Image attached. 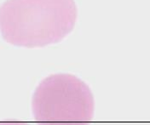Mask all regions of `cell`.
<instances>
[{
  "label": "cell",
  "mask_w": 150,
  "mask_h": 125,
  "mask_svg": "<svg viewBox=\"0 0 150 125\" xmlns=\"http://www.w3.org/2000/svg\"><path fill=\"white\" fill-rule=\"evenodd\" d=\"M74 0H6L0 6V32L7 43L38 48L61 42L74 30Z\"/></svg>",
  "instance_id": "cell-1"
},
{
  "label": "cell",
  "mask_w": 150,
  "mask_h": 125,
  "mask_svg": "<svg viewBox=\"0 0 150 125\" xmlns=\"http://www.w3.org/2000/svg\"><path fill=\"white\" fill-rule=\"evenodd\" d=\"M32 110L38 123L82 124L92 120L95 100L90 87L72 74H54L37 87Z\"/></svg>",
  "instance_id": "cell-2"
}]
</instances>
